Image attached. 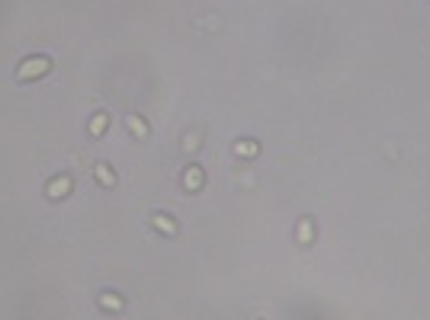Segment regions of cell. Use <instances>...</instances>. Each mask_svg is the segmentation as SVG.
<instances>
[{
  "mask_svg": "<svg viewBox=\"0 0 430 320\" xmlns=\"http://www.w3.org/2000/svg\"><path fill=\"white\" fill-rule=\"evenodd\" d=\"M48 71V58H39V61H26L23 68H20V80H26V77H32V74H45Z\"/></svg>",
  "mask_w": 430,
  "mask_h": 320,
  "instance_id": "cell-1",
  "label": "cell"
},
{
  "mask_svg": "<svg viewBox=\"0 0 430 320\" xmlns=\"http://www.w3.org/2000/svg\"><path fill=\"white\" fill-rule=\"evenodd\" d=\"M68 192H71V179H68V176H55V179H52V189H48V196L58 198V196H68Z\"/></svg>",
  "mask_w": 430,
  "mask_h": 320,
  "instance_id": "cell-2",
  "label": "cell"
},
{
  "mask_svg": "<svg viewBox=\"0 0 430 320\" xmlns=\"http://www.w3.org/2000/svg\"><path fill=\"white\" fill-rule=\"evenodd\" d=\"M97 176H100L103 183H109V186H113V173H109V170L103 167V163H100V167H97Z\"/></svg>",
  "mask_w": 430,
  "mask_h": 320,
  "instance_id": "cell-3",
  "label": "cell"
},
{
  "mask_svg": "<svg viewBox=\"0 0 430 320\" xmlns=\"http://www.w3.org/2000/svg\"><path fill=\"white\" fill-rule=\"evenodd\" d=\"M129 125H132V128H135V131H138V135H141V131H145V125H141L138 119H129Z\"/></svg>",
  "mask_w": 430,
  "mask_h": 320,
  "instance_id": "cell-4",
  "label": "cell"
}]
</instances>
